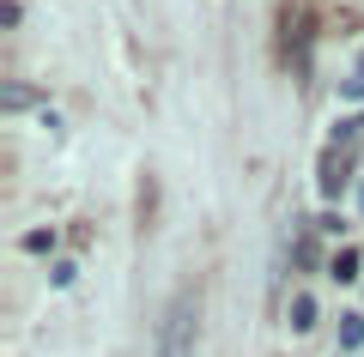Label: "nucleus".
<instances>
[{
    "label": "nucleus",
    "instance_id": "f257e3e1",
    "mask_svg": "<svg viewBox=\"0 0 364 357\" xmlns=\"http://www.w3.org/2000/svg\"><path fill=\"white\" fill-rule=\"evenodd\" d=\"M195 333H200V297L195 291H176V303H170L164 321H158L152 357H195Z\"/></svg>",
    "mask_w": 364,
    "mask_h": 357
},
{
    "label": "nucleus",
    "instance_id": "f03ea898",
    "mask_svg": "<svg viewBox=\"0 0 364 357\" xmlns=\"http://www.w3.org/2000/svg\"><path fill=\"white\" fill-rule=\"evenodd\" d=\"M286 43H298V55H304V43H310V18H304V0H286Z\"/></svg>",
    "mask_w": 364,
    "mask_h": 357
},
{
    "label": "nucleus",
    "instance_id": "7ed1b4c3",
    "mask_svg": "<svg viewBox=\"0 0 364 357\" xmlns=\"http://www.w3.org/2000/svg\"><path fill=\"white\" fill-rule=\"evenodd\" d=\"M346 158H328V164H322V194H328V200H340V188H346Z\"/></svg>",
    "mask_w": 364,
    "mask_h": 357
},
{
    "label": "nucleus",
    "instance_id": "20e7f679",
    "mask_svg": "<svg viewBox=\"0 0 364 357\" xmlns=\"http://www.w3.org/2000/svg\"><path fill=\"white\" fill-rule=\"evenodd\" d=\"M31 103H37V91H31V85H6V91H0V109H31Z\"/></svg>",
    "mask_w": 364,
    "mask_h": 357
},
{
    "label": "nucleus",
    "instance_id": "39448f33",
    "mask_svg": "<svg viewBox=\"0 0 364 357\" xmlns=\"http://www.w3.org/2000/svg\"><path fill=\"white\" fill-rule=\"evenodd\" d=\"M291 327H298V333L316 327V297H291Z\"/></svg>",
    "mask_w": 364,
    "mask_h": 357
},
{
    "label": "nucleus",
    "instance_id": "423d86ee",
    "mask_svg": "<svg viewBox=\"0 0 364 357\" xmlns=\"http://www.w3.org/2000/svg\"><path fill=\"white\" fill-rule=\"evenodd\" d=\"M340 345H346V351L364 345V315H340Z\"/></svg>",
    "mask_w": 364,
    "mask_h": 357
},
{
    "label": "nucleus",
    "instance_id": "0eeeda50",
    "mask_svg": "<svg viewBox=\"0 0 364 357\" xmlns=\"http://www.w3.org/2000/svg\"><path fill=\"white\" fill-rule=\"evenodd\" d=\"M328 273H334V279H358V248H340Z\"/></svg>",
    "mask_w": 364,
    "mask_h": 357
},
{
    "label": "nucleus",
    "instance_id": "6e6552de",
    "mask_svg": "<svg viewBox=\"0 0 364 357\" xmlns=\"http://www.w3.org/2000/svg\"><path fill=\"white\" fill-rule=\"evenodd\" d=\"M25 248H31V255H49V248H55V230H31Z\"/></svg>",
    "mask_w": 364,
    "mask_h": 357
},
{
    "label": "nucleus",
    "instance_id": "1a4fd4ad",
    "mask_svg": "<svg viewBox=\"0 0 364 357\" xmlns=\"http://www.w3.org/2000/svg\"><path fill=\"white\" fill-rule=\"evenodd\" d=\"M73 273H79L73 260H55V267H49V279H55V285H73Z\"/></svg>",
    "mask_w": 364,
    "mask_h": 357
},
{
    "label": "nucleus",
    "instance_id": "9d476101",
    "mask_svg": "<svg viewBox=\"0 0 364 357\" xmlns=\"http://www.w3.org/2000/svg\"><path fill=\"white\" fill-rule=\"evenodd\" d=\"M340 97H352V103H364V79H346V85H340Z\"/></svg>",
    "mask_w": 364,
    "mask_h": 357
}]
</instances>
